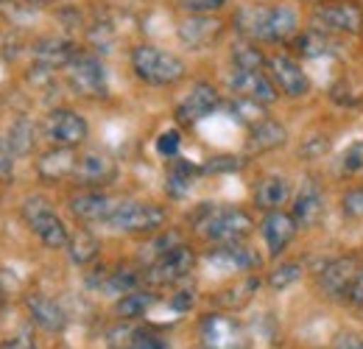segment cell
<instances>
[{"label": "cell", "instance_id": "3", "mask_svg": "<svg viewBox=\"0 0 363 349\" xmlns=\"http://www.w3.org/2000/svg\"><path fill=\"white\" fill-rule=\"evenodd\" d=\"M165 210L151 204V201H137V199H115L109 216H106V226L126 232V235H151L157 229L165 226Z\"/></svg>", "mask_w": 363, "mask_h": 349}, {"label": "cell", "instance_id": "36", "mask_svg": "<svg viewBox=\"0 0 363 349\" xmlns=\"http://www.w3.org/2000/svg\"><path fill=\"white\" fill-rule=\"evenodd\" d=\"M227 0H179V6L190 14H213L224 6Z\"/></svg>", "mask_w": 363, "mask_h": 349}, {"label": "cell", "instance_id": "12", "mask_svg": "<svg viewBox=\"0 0 363 349\" xmlns=\"http://www.w3.org/2000/svg\"><path fill=\"white\" fill-rule=\"evenodd\" d=\"M358 271H361V265L355 257H335V260L324 262L321 271L316 274L318 291L330 299H341V297L350 294Z\"/></svg>", "mask_w": 363, "mask_h": 349}, {"label": "cell", "instance_id": "25", "mask_svg": "<svg viewBox=\"0 0 363 349\" xmlns=\"http://www.w3.org/2000/svg\"><path fill=\"white\" fill-rule=\"evenodd\" d=\"M73 53H76V48L70 43H62V40H45V43L37 45V62L43 70L65 67L73 59Z\"/></svg>", "mask_w": 363, "mask_h": 349}, {"label": "cell", "instance_id": "40", "mask_svg": "<svg viewBox=\"0 0 363 349\" xmlns=\"http://www.w3.org/2000/svg\"><path fill=\"white\" fill-rule=\"evenodd\" d=\"M240 165H243V160H235V157H216L213 162L204 165V171H235V168H240Z\"/></svg>", "mask_w": 363, "mask_h": 349}, {"label": "cell", "instance_id": "39", "mask_svg": "<svg viewBox=\"0 0 363 349\" xmlns=\"http://www.w3.org/2000/svg\"><path fill=\"white\" fill-rule=\"evenodd\" d=\"M118 349H165V347H162L154 336H145V333H143V336H132L123 347H118Z\"/></svg>", "mask_w": 363, "mask_h": 349}, {"label": "cell", "instance_id": "6", "mask_svg": "<svg viewBox=\"0 0 363 349\" xmlns=\"http://www.w3.org/2000/svg\"><path fill=\"white\" fill-rule=\"evenodd\" d=\"M23 221L28 223V229L45 243L48 249H67L70 232L65 226V221L59 218V213L48 204V199L43 196H28L20 207Z\"/></svg>", "mask_w": 363, "mask_h": 349}, {"label": "cell", "instance_id": "15", "mask_svg": "<svg viewBox=\"0 0 363 349\" xmlns=\"http://www.w3.org/2000/svg\"><path fill=\"white\" fill-rule=\"evenodd\" d=\"M269 76L277 84V89L288 98H302L311 92V79L305 76V70L291 59V56H272L269 59Z\"/></svg>", "mask_w": 363, "mask_h": 349}, {"label": "cell", "instance_id": "19", "mask_svg": "<svg viewBox=\"0 0 363 349\" xmlns=\"http://www.w3.org/2000/svg\"><path fill=\"white\" fill-rule=\"evenodd\" d=\"M115 199H109L106 193L101 190H87V193H79L70 199V213L79 221H87V223H106V216L112 210Z\"/></svg>", "mask_w": 363, "mask_h": 349}, {"label": "cell", "instance_id": "21", "mask_svg": "<svg viewBox=\"0 0 363 349\" xmlns=\"http://www.w3.org/2000/svg\"><path fill=\"white\" fill-rule=\"evenodd\" d=\"M288 196H291V182L279 174L266 176V179L255 187V204H257L260 210H266V213L282 210V204L288 201Z\"/></svg>", "mask_w": 363, "mask_h": 349}, {"label": "cell", "instance_id": "16", "mask_svg": "<svg viewBox=\"0 0 363 349\" xmlns=\"http://www.w3.org/2000/svg\"><path fill=\"white\" fill-rule=\"evenodd\" d=\"M115 176H118V165H115L112 157L98 154V151L79 154L76 171H73V182L87 184V187H104V184L115 182Z\"/></svg>", "mask_w": 363, "mask_h": 349}, {"label": "cell", "instance_id": "33", "mask_svg": "<svg viewBox=\"0 0 363 349\" xmlns=\"http://www.w3.org/2000/svg\"><path fill=\"white\" fill-rule=\"evenodd\" d=\"M299 277H302V265L299 262H285V265H277L272 274H269V285H272L274 291H285Z\"/></svg>", "mask_w": 363, "mask_h": 349}, {"label": "cell", "instance_id": "23", "mask_svg": "<svg viewBox=\"0 0 363 349\" xmlns=\"http://www.w3.org/2000/svg\"><path fill=\"white\" fill-rule=\"evenodd\" d=\"M285 126L282 123H277L272 118H263V121H257L255 126H252V134H249V140H246V151H252V154H263V151H272V148H279L282 143H285Z\"/></svg>", "mask_w": 363, "mask_h": 349}, {"label": "cell", "instance_id": "35", "mask_svg": "<svg viewBox=\"0 0 363 349\" xmlns=\"http://www.w3.org/2000/svg\"><path fill=\"white\" fill-rule=\"evenodd\" d=\"M179 145H182V134L179 131H162L160 137H157V151L162 154V157H177L179 154Z\"/></svg>", "mask_w": 363, "mask_h": 349}, {"label": "cell", "instance_id": "8", "mask_svg": "<svg viewBox=\"0 0 363 349\" xmlns=\"http://www.w3.org/2000/svg\"><path fill=\"white\" fill-rule=\"evenodd\" d=\"M201 349H252L246 327L227 313H210L199 324Z\"/></svg>", "mask_w": 363, "mask_h": 349}, {"label": "cell", "instance_id": "14", "mask_svg": "<svg viewBox=\"0 0 363 349\" xmlns=\"http://www.w3.org/2000/svg\"><path fill=\"white\" fill-rule=\"evenodd\" d=\"M221 34H224V23L218 17H210V14H187L177 26V37L190 50H201V48L216 45Z\"/></svg>", "mask_w": 363, "mask_h": 349}, {"label": "cell", "instance_id": "10", "mask_svg": "<svg viewBox=\"0 0 363 349\" xmlns=\"http://www.w3.org/2000/svg\"><path fill=\"white\" fill-rule=\"evenodd\" d=\"M229 89L238 95V98H249V101H257V104H272L277 101L279 89L272 82V76L266 70H246V67H232L227 76Z\"/></svg>", "mask_w": 363, "mask_h": 349}, {"label": "cell", "instance_id": "44", "mask_svg": "<svg viewBox=\"0 0 363 349\" xmlns=\"http://www.w3.org/2000/svg\"><path fill=\"white\" fill-rule=\"evenodd\" d=\"M311 3H313V0H311Z\"/></svg>", "mask_w": 363, "mask_h": 349}, {"label": "cell", "instance_id": "1", "mask_svg": "<svg viewBox=\"0 0 363 349\" xmlns=\"http://www.w3.org/2000/svg\"><path fill=\"white\" fill-rule=\"evenodd\" d=\"M235 28L252 43H285L299 28V14L294 6H246L235 14Z\"/></svg>", "mask_w": 363, "mask_h": 349}, {"label": "cell", "instance_id": "24", "mask_svg": "<svg viewBox=\"0 0 363 349\" xmlns=\"http://www.w3.org/2000/svg\"><path fill=\"white\" fill-rule=\"evenodd\" d=\"M28 310H31V318L45 330H62L65 321H67L65 307L59 305L56 299H50V297H43V294L28 297Z\"/></svg>", "mask_w": 363, "mask_h": 349}, {"label": "cell", "instance_id": "43", "mask_svg": "<svg viewBox=\"0 0 363 349\" xmlns=\"http://www.w3.org/2000/svg\"><path fill=\"white\" fill-rule=\"evenodd\" d=\"M335 349H363V338L361 336H352V333H344L335 341Z\"/></svg>", "mask_w": 363, "mask_h": 349}, {"label": "cell", "instance_id": "29", "mask_svg": "<svg viewBox=\"0 0 363 349\" xmlns=\"http://www.w3.org/2000/svg\"><path fill=\"white\" fill-rule=\"evenodd\" d=\"M257 285H260V279L257 277H246L243 282H238V285H232L227 288L224 294H218V302L229 310H235V307H243L252 297H255V291H257Z\"/></svg>", "mask_w": 363, "mask_h": 349}, {"label": "cell", "instance_id": "5", "mask_svg": "<svg viewBox=\"0 0 363 349\" xmlns=\"http://www.w3.org/2000/svg\"><path fill=\"white\" fill-rule=\"evenodd\" d=\"M65 76H67V84L76 95L82 98H106L109 95V82H106V67L104 62L95 56V53H84V50H76L73 59L65 65Z\"/></svg>", "mask_w": 363, "mask_h": 349}, {"label": "cell", "instance_id": "22", "mask_svg": "<svg viewBox=\"0 0 363 349\" xmlns=\"http://www.w3.org/2000/svg\"><path fill=\"white\" fill-rule=\"evenodd\" d=\"M324 213V196L316 184H305L294 201V210L291 216L296 221V226H316L318 218Z\"/></svg>", "mask_w": 363, "mask_h": 349}, {"label": "cell", "instance_id": "11", "mask_svg": "<svg viewBox=\"0 0 363 349\" xmlns=\"http://www.w3.org/2000/svg\"><path fill=\"white\" fill-rule=\"evenodd\" d=\"M87 134H90L87 121H84L79 112L67 109V106L53 109V112L45 118V137L50 140V143H56V145L73 148V145L84 143V140H87Z\"/></svg>", "mask_w": 363, "mask_h": 349}, {"label": "cell", "instance_id": "9", "mask_svg": "<svg viewBox=\"0 0 363 349\" xmlns=\"http://www.w3.org/2000/svg\"><path fill=\"white\" fill-rule=\"evenodd\" d=\"M196 265V255L187 243H177L168 252H162L160 257L148 262L145 268V282L154 288H165V285H177L182 282Z\"/></svg>", "mask_w": 363, "mask_h": 349}, {"label": "cell", "instance_id": "37", "mask_svg": "<svg viewBox=\"0 0 363 349\" xmlns=\"http://www.w3.org/2000/svg\"><path fill=\"white\" fill-rule=\"evenodd\" d=\"M11 171H14V148L6 140H0V182H9Z\"/></svg>", "mask_w": 363, "mask_h": 349}, {"label": "cell", "instance_id": "27", "mask_svg": "<svg viewBox=\"0 0 363 349\" xmlns=\"http://www.w3.org/2000/svg\"><path fill=\"white\" fill-rule=\"evenodd\" d=\"M98 238L87 232V229H79L76 235H70V240H67V252H70V260L79 262V265H87L90 260L98 257Z\"/></svg>", "mask_w": 363, "mask_h": 349}, {"label": "cell", "instance_id": "4", "mask_svg": "<svg viewBox=\"0 0 363 349\" xmlns=\"http://www.w3.org/2000/svg\"><path fill=\"white\" fill-rule=\"evenodd\" d=\"M196 229L210 243H232L252 232V216L240 207H204L196 218Z\"/></svg>", "mask_w": 363, "mask_h": 349}, {"label": "cell", "instance_id": "18", "mask_svg": "<svg viewBox=\"0 0 363 349\" xmlns=\"http://www.w3.org/2000/svg\"><path fill=\"white\" fill-rule=\"evenodd\" d=\"M207 262L216 265L218 271H249L260 262V257L240 240H232V243H216V249L207 252Z\"/></svg>", "mask_w": 363, "mask_h": 349}, {"label": "cell", "instance_id": "17", "mask_svg": "<svg viewBox=\"0 0 363 349\" xmlns=\"http://www.w3.org/2000/svg\"><path fill=\"white\" fill-rule=\"evenodd\" d=\"M263 240H266V246H269V255L277 257V255H282L285 249H288V243L296 238V221L291 213H282V210H272V213H266V218H263Z\"/></svg>", "mask_w": 363, "mask_h": 349}, {"label": "cell", "instance_id": "41", "mask_svg": "<svg viewBox=\"0 0 363 349\" xmlns=\"http://www.w3.org/2000/svg\"><path fill=\"white\" fill-rule=\"evenodd\" d=\"M347 299L352 302V305L363 307V268L358 271V277H355V282H352V288H350V294H347Z\"/></svg>", "mask_w": 363, "mask_h": 349}, {"label": "cell", "instance_id": "34", "mask_svg": "<svg viewBox=\"0 0 363 349\" xmlns=\"http://www.w3.org/2000/svg\"><path fill=\"white\" fill-rule=\"evenodd\" d=\"M363 168V143H355V145H350L347 151H344V157H341V171L344 174H358Z\"/></svg>", "mask_w": 363, "mask_h": 349}, {"label": "cell", "instance_id": "31", "mask_svg": "<svg viewBox=\"0 0 363 349\" xmlns=\"http://www.w3.org/2000/svg\"><path fill=\"white\" fill-rule=\"evenodd\" d=\"M266 56L260 53V48H255L252 43H240L232 48V67H246V70H263Z\"/></svg>", "mask_w": 363, "mask_h": 349}, {"label": "cell", "instance_id": "32", "mask_svg": "<svg viewBox=\"0 0 363 349\" xmlns=\"http://www.w3.org/2000/svg\"><path fill=\"white\" fill-rule=\"evenodd\" d=\"M296 50L302 53V56H324V53H330L333 50V43L327 40V34L324 31H308V34H302L299 40H296Z\"/></svg>", "mask_w": 363, "mask_h": 349}, {"label": "cell", "instance_id": "28", "mask_svg": "<svg viewBox=\"0 0 363 349\" xmlns=\"http://www.w3.org/2000/svg\"><path fill=\"white\" fill-rule=\"evenodd\" d=\"M137 282H140V274H137L135 268H129V265H121V268H112L106 277H104V282H101V288L106 291V294H129V291H135Z\"/></svg>", "mask_w": 363, "mask_h": 349}, {"label": "cell", "instance_id": "13", "mask_svg": "<svg viewBox=\"0 0 363 349\" xmlns=\"http://www.w3.org/2000/svg\"><path fill=\"white\" fill-rule=\"evenodd\" d=\"M218 109V89L207 82L193 84V89L184 95L177 106V121L182 126H196L204 118H210Z\"/></svg>", "mask_w": 363, "mask_h": 349}, {"label": "cell", "instance_id": "26", "mask_svg": "<svg viewBox=\"0 0 363 349\" xmlns=\"http://www.w3.org/2000/svg\"><path fill=\"white\" fill-rule=\"evenodd\" d=\"M157 305V297L151 294V291H129V294H123L121 299H118V305H115V313L121 316V318H140V316H145L151 307Z\"/></svg>", "mask_w": 363, "mask_h": 349}, {"label": "cell", "instance_id": "30", "mask_svg": "<svg viewBox=\"0 0 363 349\" xmlns=\"http://www.w3.org/2000/svg\"><path fill=\"white\" fill-rule=\"evenodd\" d=\"M196 174H199V171H196L190 162H177V165L168 171V182H165V184H168V193H171V196H177V199L184 196V193L193 187Z\"/></svg>", "mask_w": 363, "mask_h": 349}, {"label": "cell", "instance_id": "2", "mask_svg": "<svg viewBox=\"0 0 363 349\" xmlns=\"http://www.w3.org/2000/svg\"><path fill=\"white\" fill-rule=\"evenodd\" d=\"M132 70L140 82L151 87H171L182 82L184 76V62L177 53L162 50L157 45H137L132 50Z\"/></svg>", "mask_w": 363, "mask_h": 349}, {"label": "cell", "instance_id": "38", "mask_svg": "<svg viewBox=\"0 0 363 349\" xmlns=\"http://www.w3.org/2000/svg\"><path fill=\"white\" fill-rule=\"evenodd\" d=\"M344 213L350 218H363V190H350L344 196Z\"/></svg>", "mask_w": 363, "mask_h": 349}, {"label": "cell", "instance_id": "42", "mask_svg": "<svg viewBox=\"0 0 363 349\" xmlns=\"http://www.w3.org/2000/svg\"><path fill=\"white\" fill-rule=\"evenodd\" d=\"M0 349H40V347H37V341L31 336H17V338L0 344Z\"/></svg>", "mask_w": 363, "mask_h": 349}, {"label": "cell", "instance_id": "7", "mask_svg": "<svg viewBox=\"0 0 363 349\" xmlns=\"http://www.w3.org/2000/svg\"><path fill=\"white\" fill-rule=\"evenodd\" d=\"M313 28L324 34H361L363 9L355 0H321L313 9Z\"/></svg>", "mask_w": 363, "mask_h": 349}, {"label": "cell", "instance_id": "20", "mask_svg": "<svg viewBox=\"0 0 363 349\" xmlns=\"http://www.w3.org/2000/svg\"><path fill=\"white\" fill-rule=\"evenodd\" d=\"M76 160L79 154L73 148H53V151H45L40 160H37V174L48 179V182H59V179H73V171H76Z\"/></svg>", "mask_w": 363, "mask_h": 349}]
</instances>
